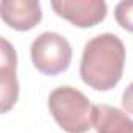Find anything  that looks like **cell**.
<instances>
[{"label": "cell", "instance_id": "5", "mask_svg": "<svg viewBox=\"0 0 133 133\" xmlns=\"http://www.w3.org/2000/svg\"><path fill=\"white\" fill-rule=\"evenodd\" d=\"M0 97H2V113H8L19 99V82L16 77L17 55L14 47L6 41V38H0Z\"/></svg>", "mask_w": 133, "mask_h": 133}, {"label": "cell", "instance_id": "8", "mask_svg": "<svg viewBox=\"0 0 133 133\" xmlns=\"http://www.w3.org/2000/svg\"><path fill=\"white\" fill-rule=\"evenodd\" d=\"M114 17L124 30L133 33V0L119 2L114 8Z\"/></svg>", "mask_w": 133, "mask_h": 133}, {"label": "cell", "instance_id": "1", "mask_svg": "<svg viewBox=\"0 0 133 133\" xmlns=\"http://www.w3.org/2000/svg\"><path fill=\"white\" fill-rule=\"evenodd\" d=\"M125 45L113 33H102L89 39L80 63L82 80L96 91H110L122 78Z\"/></svg>", "mask_w": 133, "mask_h": 133}, {"label": "cell", "instance_id": "6", "mask_svg": "<svg viewBox=\"0 0 133 133\" xmlns=\"http://www.w3.org/2000/svg\"><path fill=\"white\" fill-rule=\"evenodd\" d=\"M0 16L11 28L27 31L41 22L42 10L38 0H2Z\"/></svg>", "mask_w": 133, "mask_h": 133}, {"label": "cell", "instance_id": "9", "mask_svg": "<svg viewBox=\"0 0 133 133\" xmlns=\"http://www.w3.org/2000/svg\"><path fill=\"white\" fill-rule=\"evenodd\" d=\"M122 107H124V110H125V113H130V114H133V82L124 89V92H122Z\"/></svg>", "mask_w": 133, "mask_h": 133}, {"label": "cell", "instance_id": "3", "mask_svg": "<svg viewBox=\"0 0 133 133\" xmlns=\"http://www.w3.org/2000/svg\"><path fill=\"white\" fill-rule=\"evenodd\" d=\"M31 61L44 75H56L69 68L72 59V47L59 33L44 31L31 42Z\"/></svg>", "mask_w": 133, "mask_h": 133}, {"label": "cell", "instance_id": "2", "mask_svg": "<svg viewBox=\"0 0 133 133\" xmlns=\"http://www.w3.org/2000/svg\"><path fill=\"white\" fill-rule=\"evenodd\" d=\"M49 110L56 124L68 133H86L91 124L92 105L74 86H58L49 96Z\"/></svg>", "mask_w": 133, "mask_h": 133}, {"label": "cell", "instance_id": "7", "mask_svg": "<svg viewBox=\"0 0 133 133\" xmlns=\"http://www.w3.org/2000/svg\"><path fill=\"white\" fill-rule=\"evenodd\" d=\"M91 124L97 133H133V121L128 114L105 103L92 105Z\"/></svg>", "mask_w": 133, "mask_h": 133}, {"label": "cell", "instance_id": "4", "mask_svg": "<svg viewBox=\"0 0 133 133\" xmlns=\"http://www.w3.org/2000/svg\"><path fill=\"white\" fill-rule=\"evenodd\" d=\"M55 13L78 28H89L107 17V3L103 0H53Z\"/></svg>", "mask_w": 133, "mask_h": 133}]
</instances>
